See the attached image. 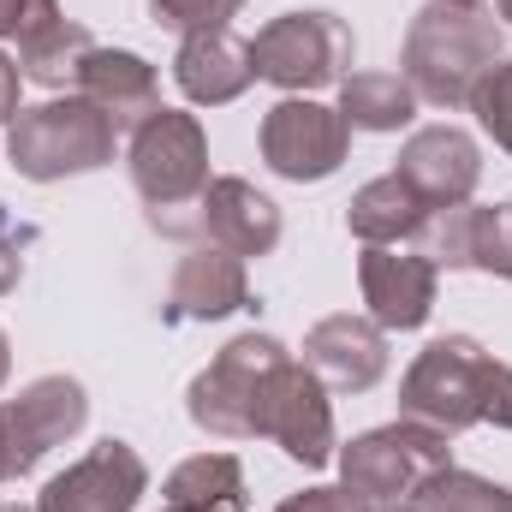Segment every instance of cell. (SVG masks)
I'll list each match as a JSON object with an SVG mask.
<instances>
[{
  "label": "cell",
  "instance_id": "12",
  "mask_svg": "<svg viewBox=\"0 0 512 512\" xmlns=\"http://www.w3.org/2000/svg\"><path fill=\"white\" fill-rule=\"evenodd\" d=\"M393 173L429 203V215H441V209H459V203L477 197L483 149H477V137H471L465 126H423V131H411V137L399 143Z\"/></svg>",
  "mask_w": 512,
  "mask_h": 512
},
{
  "label": "cell",
  "instance_id": "19",
  "mask_svg": "<svg viewBox=\"0 0 512 512\" xmlns=\"http://www.w3.org/2000/svg\"><path fill=\"white\" fill-rule=\"evenodd\" d=\"M78 96H90L114 126L131 131L161 108V78H155V66H149L143 54H131V48H102V42H96V48L84 54V66H78Z\"/></svg>",
  "mask_w": 512,
  "mask_h": 512
},
{
  "label": "cell",
  "instance_id": "24",
  "mask_svg": "<svg viewBox=\"0 0 512 512\" xmlns=\"http://www.w3.org/2000/svg\"><path fill=\"white\" fill-rule=\"evenodd\" d=\"M411 507L417 512H512V489L495 483V477H483V471L447 465L441 477H429V483L417 489Z\"/></svg>",
  "mask_w": 512,
  "mask_h": 512
},
{
  "label": "cell",
  "instance_id": "6",
  "mask_svg": "<svg viewBox=\"0 0 512 512\" xmlns=\"http://www.w3.org/2000/svg\"><path fill=\"white\" fill-rule=\"evenodd\" d=\"M447 441L453 435H441L429 423H411V417L382 423V429H364V435H352L334 453L340 489L358 495V501H370V507H411L417 489L453 465V447Z\"/></svg>",
  "mask_w": 512,
  "mask_h": 512
},
{
  "label": "cell",
  "instance_id": "17",
  "mask_svg": "<svg viewBox=\"0 0 512 512\" xmlns=\"http://www.w3.org/2000/svg\"><path fill=\"white\" fill-rule=\"evenodd\" d=\"M173 84H179V96L197 102V108H227V102H239V96L256 84L251 42L233 36V30H197V36H179Z\"/></svg>",
  "mask_w": 512,
  "mask_h": 512
},
{
  "label": "cell",
  "instance_id": "29",
  "mask_svg": "<svg viewBox=\"0 0 512 512\" xmlns=\"http://www.w3.org/2000/svg\"><path fill=\"white\" fill-rule=\"evenodd\" d=\"M274 512H370V501L346 495L340 483H316V489H298V495H286Z\"/></svg>",
  "mask_w": 512,
  "mask_h": 512
},
{
  "label": "cell",
  "instance_id": "35",
  "mask_svg": "<svg viewBox=\"0 0 512 512\" xmlns=\"http://www.w3.org/2000/svg\"><path fill=\"white\" fill-rule=\"evenodd\" d=\"M370 512H417V507H370Z\"/></svg>",
  "mask_w": 512,
  "mask_h": 512
},
{
  "label": "cell",
  "instance_id": "27",
  "mask_svg": "<svg viewBox=\"0 0 512 512\" xmlns=\"http://www.w3.org/2000/svg\"><path fill=\"white\" fill-rule=\"evenodd\" d=\"M66 12H60V0H0V42H36L42 30H54Z\"/></svg>",
  "mask_w": 512,
  "mask_h": 512
},
{
  "label": "cell",
  "instance_id": "20",
  "mask_svg": "<svg viewBox=\"0 0 512 512\" xmlns=\"http://www.w3.org/2000/svg\"><path fill=\"white\" fill-rule=\"evenodd\" d=\"M346 227H352L358 245H411V239H423V227H429V203H423L399 173H382V179H370V185L352 191Z\"/></svg>",
  "mask_w": 512,
  "mask_h": 512
},
{
  "label": "cell",
  "instance_id": "16",
  "mask_svg": "<svg viewBox=\"0 0 512 512\" xmlns=\"http://www.w3.org/2000/svg\"><path fill=\"white\" fill-rule=\"evenodd\" d=\"M304 364L322 376L328 393H370L387 376V328H376L370 316H322L304 334Z\"/></svg>",
  "mask_w": 512,
  "mask_h": 512
},
{
  "label": "cell",
  "instance_id": "25",
  "mask_svg": "<svg viewBox=\"0 0 512 512\" xmlns=\"http://www.w3.org/2000/svg\"><path fill=\"white\" fill-rule=\"evenodd\" d=\"M471 114H477V126L495 137V149L512 155V60L489 66V78L471 90Z\"/></svg>",
  "mask_w": 512,
  "mask_h": 512
},
{
  "label": "cell",
  "instance_id": "26",
  "mask_svg": "<svg viewBox=\"0 0 512 512\" xmlns=\"http://www.w3.org/2000/svg\"><path fill=\"white\" fill-rule=\"evenodd\" d=\"M245 0H149L155 24L179 30V36H197V30H227L239 18Z\"/></svg>",
  "mask_w": 512,
  "mask_h": 512
},
{
  "label": "cell",
  "instance_id": "32",
  "mask_svg": "<svg viewBox=\"0 0 512 512\" xmlns=\"http://www.w3.org/2000/svg\"><path fill=\"white\" fill-rule=\"evenodd\" d=\"M441 6H459V12H489V0H441Z\"/></svg>",
  "mask_w": 512,
  "mask_h": 512
},
{
  "label": "cell",
  "instance_id": "11",
  "mask_svg": "<svg viewBox=\"0 0 512 512\" xmlns=\"http://www.w3.org/2000/svg\"><path fill=\"white\" fill-rule=\"evenodd\" d=\"M143 495H149L143 453L131 441H120V435H108L78 465L48 477V489L36 495V512H137Z\"/></svg>",
  "mask_w": 512,
  "mask_h": 512
},
{
  "label": "cell",
  "instance_id": "31",
  "mask_svg": "<svg viewBox=\"0 0 512 512\" xmlns=\"http://www.w3.org/2000/svg\"><path fill=\"white\" fill-rule=\"evenodd\" d=\"M6 376H12V340H6V328H0V387H6Z\"/></svg>",
  "mask_w": 512,
  "mask_h": 512
},
{
  "label": "cell",
  "instance_id": "33",
  "mask_svg": "<svg viewBox=\"0 0 512 512\" xmlns=\"http://www.w3.org/2000/svg\"><path fill=\"white\" fill-rule=\"evenodd\" d=\"M0 512H36V501H6Z\"/></svg>",
  "mask_w": 512,
  "mask_h": 512
},
{
  "label": "cell",
  "instance_id": "13",
  "mask_svg": "<svg viewBox=\"0 0 512 512\" xmlns=\"http://www.w3.org/2000/svg\"><path fill=\"white\" fill-rule=\"evenodd\" d=\"M358 286L370 304V322L387 334H411L435 316V292H441V268L423 251H399V245H364L358 256Z\"/></svg>",
  "mask_w": 512,
  "mask_h": 512
},
{
  "label": "cell",
  "instance_id": "10",
  "mask_svg": "<svg viewBox=\"0 0 512 512\" xmlns=\"http://www.w3.org/2000/svg\"><path fill=\"white\" fill-rule=\"evenodd\" d=\"M262 441H274L292 465L304 471H322L334 465L340 453V435H334V399L322 376L304 364V358H286V370L274 376L268 393V417H262Z\"/></svg>",
  "mask_w": 512,
  "mask_h": 512
},
{
  "label": "cell",
  "instance_id": "4",
  "mask_svg": "<svg viewBox=\"0 0 512 512\" xmlns=\"http://www.w3.org/2000/svg\"><path fill=\"white\" fill-rule=\"evenodd\" d=\"M120 149V126L78 90L18 108L6 126V161L30 185H60L78 173H102Z\"/></svg>",
  "mask_w": 512,
  "mask_h": 512
},
{
  "label": "cell",
  "instance_id": "2",
  "mask_svg": "<svg viewBox=\"0 0 512 512\" xmlns=\"http://www.w3.org/2000/svg\"><path fill=\"white\" fill-rule=\"evenodd\" d=\"M126 167L155 233H167V239L203 233V197H209L215 173H209V131L197 114L155 108L143 126H131Z\"/></svg>",
  "mask_w": 512,
  "mask_h": 512
},
{
  "label": "cell",
  "instance_id": "21",
  "mask_svg": "<svg viewBox=\"0 0 512 512\" xmlns=\"http://www.w3.org/2000/svg\"><path fill=\"white\" fill-rule=\"evenodd\" d=\"M161 512H251L245 501V465L233 453H191L167 471Z\"/></svg>",
  "mask_w": 512,
  "mask_h": 512
},
{
  "label": "cell",
  "instance_id": "1",
  "mask_svg": "<svg viewBox=\"0 0 512 512\" xmlns=\"http://www.w3.org/2000/svg\"><path fill=\"white\" fill-rule=\"evenodd\" d=\"M399 417L441 435H465L477 423L512 429V364L483 352L471 334H441L399 376Z\"/></svg>",
  "mask_w": 512,
  "mask_h": 512
},
{
  "label": "cell",
  "instance_id": "22",
  "mask_svg": "<svg viewBox=\"0 0 512 512\" xmlns=\"http://www.w3.org/2000/svg\"><path fill=\"white\" fill-rule=\"evenodd\" d=\"M417 90L399 78V72H346L340 78V114H346V126L352 131H405L417 120Z\"/></svg>",
  "mask_w": 512,
  "mask_h": 512
},
{
  "label": "cell",
  "instance_id": "15",
  "mask_svg": "<svg viewBox=\"0 0 512 512\" xmlns=\"http://www.w3.org/2000/svg\"><path fill=\"white\" fill-rule=\"evenodd\" d=\"M251 304V274H245V256L221 251V245H191L173 268V286H167V304L161 316L179 328V322H221V316H239Z\"/></svg>",
  "mask_w": 512,
  "mask_h": 512
},
{
  "label": "cell",
  "instance_id": "7",
  "mask_svg": "<svg viewBox=\"0 0 512 512\" xmlns=\"http://www.w3.org/2000/svg\"><path fill=\"white\" fill-rule=\"evenodd\" d=\"M251 60L256 78L274 84L280 96H310V90H328L352 72L358 42H352V24L340 12L304 6V12H280L256 30Z\"/></svg>",
  "mask_w": 512,
  "mask_h": 512
},
{
  "label": "cell",
  "instance_id": "34",
  "mask_svg": "<svg viewBox=\"0 0 512 512\" xmlns=\"http://www.w3.org/2000/svg\"><path fill=\"white\" fill-rule=\"evenodd\" d=\"M495 12H501V18H507V30H512V0H495Z\"/></svg>",
  "mask_w": 512,
  "mask_h": 512
},
{
  "label": "cell",
  "instance_id": "14",
  "mask_svg": "<svg viewBox=\"0 0 512 512\" xmlns=\"http://www.w3.org/2000/svg\"><path fill=\"white\" fill-rule=\"evenodd\" d=\"M423 256L435 268H477V274L512 280V203H459L429 215Z\"/></svg>",
  "mask_w": 512,
  "mask_h": 512
},
{
  "label": "cell",
  "instance_id": "9",
  "mask_svg": "<svg viewBox=\"0 0 512 512\" xmlns=\"http://www.w3.org/2000/svg\"><path fill=\"white\" fill-rule=\"evenodd\" d=\"M256 149H262V167L274 179H292V185H322L346 167L352 155V126L340 108L316 102V96H280L262 126H256Z\"/></svg>",
  "mask_w": 512,
  "mask_h": 512
},
{
  "label": "cell",
  "instance_id": "8",
  "mask_svg": "<svg viewBox=\"0 0 512 512\" xmlns=\"http://www.w3.org/2000/svg\"><path fill=\"white\" fill-rule=\"evenodd\" d=\"M84 423H90V393L78 376H36L12 399H0V483H24Z\"/></svg>",
  "mask_w": 512,
  "mask_h": 512
},
{
  "label": "cell",
  "instance_id": "18",
  "mask_svg": "<svg viewBox=\"0 0 512 512\" xmlns=\"http://www.w3.org/2000/svg\"><path fill=\"white\" fill-rule=\"evenodd\" d=\"M203 239L221 245L233 256H268L280 245V203L268 191H256L251 179L239 173H221L203 197Z\"/></svg>",
  "mask_w": 512,
  "mask_h": 512
},
{
  "label": "cell",
  "instance_id": "5",
  "mask_svg": "<svg viewBox=\"0 0 512 512\" xmlns=\"http://www.w3.org/2000/svg\"><path fill=\"white\" fill-rule=\"evenodd\" d=\"M286 340L274 334H239L227 340L209 370H197L185 387V411L209 441H262V417H268V393L274 376L286 370Z\"/></svg>",
  "mask_w": 512,
  "mask_h": 512
},
{
  "label": "cell",
  "instance_id": "28",
  "mask_svg": "<svg viewBox=\"0 0 512 512\" xmlns=\"http://www.w3.org/2000/svg\"><path fill=\"white\" fill-rule=\"evenodd\" d=\"M36 245V227L30 221H12L6 209H0V298L18 286V274H24V251Z\"/></svg>",
  "mask_w": 512,
  "mask_h": 512
},
{
  "label": "cell",
  "instance_id": "30",
  "mask_svg": "<svg viewBox=\"0 0 512 512\" xmlns=\"http://www.w3.org/2000/svg\"><path fill=\"white\" fill-rule=\"evenodd\" d=\"M18 90H24V72H18V60L0 48V131L12 126V114L24 108V102H18Z\"/></svg>",
  "mask_w": 512,
  "mask_h": 512
},
{
  "label": "cell",
  "instance_id": "3",
  "mask_svg": "<svg viewBox=\"0 0 512 512\" xmlns=\"http://www.w3.org/2000/svg\"><path fill=\"white\" fill-rule=\"evenodd\" d=\"M501 60H507V24H495L489 12H459V6L429 0L405 24L399 78L417 90V102L453 114V108H471V90Z\"/></svg>",
  "mask_w": 512,
  "mask_h": 512
},
{
  "label": "cell",
  "instance_id": "23",
  "mask_svg": "<svg viewBox=\"0 0 512 512\" xmlns=\"http://www.w3.org/2000/svg\"><path fill=\"white\" fill-rule=\"evenodd\" d=\"M90 48H96V36H90L78 18H60L54 30H42L36 42L18 48V72H24L30 84H42V90L66 96V90H78V66H84Z\"/></svg>",
  "mask_w": 512,
  "mask_h": 512
}]
</instances>
